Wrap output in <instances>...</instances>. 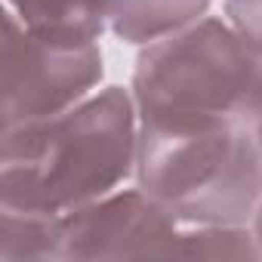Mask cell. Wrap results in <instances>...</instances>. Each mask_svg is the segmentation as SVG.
<instances>
[{"label": "cell", "mask_w": 262, "mask_h": 262, "mask_svg": "<svg viewBox=\"0 0 262 262\" xmlns=\"http://www.w3.org/2000/svg\"><path fill=\"white\" fill-rule=\"evenodd\" d=\"M133 102L120 86L62 114L4 129L0 198L7 207L68 213L111 191L136 161Z\"/></svg>", "instance_id": "6da1fadb"}, {"label": "cell", "mask_w": 262, "mask_h": 262, "mask_svg": "<svg viewBox=\"0 0 262 262\" xmlns=\"http://www.w3.org/2000/svg\"><path fill=\"white\" fill-rule=\"evenodd\" d=\"M136 164L176 219L241 222L262 198V151L241 120H142Z\"/></svg>", "instance_id": "7a4b0ae2"}, {"label": "cell", "mask_w": 262, "mask_h": 262, "mask_svg": "<svg viewBox=\"0 0 262 262\" xmlns=\"http://www.w3.org/2000/svg\"><path fill=\"white\" fill-rule=\"evenodd\" d=\"M259 71L262 53L219 19H204L139 56L133 93L142 120L244 123Z\"/></svg>", "instance_id": "3957f363"}, {"label": "cell", "mask_w": 262, "mask_h": 262, "mask_svg": "<svg viewBox=\"0 0 262 262\" xmlns=\"http://www.w3.org/2000/svg\"><path fill=\"white\" fill-rule=\"evenodd\" d=\"M99 77L102 53L96 43L47 40L19 25L16 13H7L0 56L4 129L68 111Z\"/></svg>", "instance_id": "277c9868"}, {"label": "cell", "mask_w": 262, "mask_h": 262, "mask_svg": "<svg viewBox=\"0 0 262 262\" xmlns=\"http://www.w3.org/2000/svg\"><path fill=\"white\" fill-rule=\"evenodd\" d=\"M62 256L117 259L170 256L176 244V216L148 191H126L99 204H83L59 216Z\"/></svg>", "instance_id": "5b68a950"}, {"label": "cell", "mask_w": 262, "mask_h": 262, "mask_svg": "<svg viewBox=\"0 0 262 262\" xmlns=\"http://www.w3.org/2000/svg\"><path fill=\"white\" fill-rule=\"evenodd\" d=\"M108 0H10L22 25L47 40L96 43L108 19Z\"/></svg>", "instance_id": "8992f818"}, {"label": "cell", "mask_w": 262, "mask_h": 262, "mask_svg": "<svg viewBox=\"0 0 262 262\" xmlns=\"http://www.w3.org/2000/svg\"><path fill=\"white\" fill-rule=\"evenodd\" d=\"M210 0H108L111 28L133 43L158 40L194 22Z\"/></svg>", "instance_id": "52a82bcc"}, {"label": "cell", "mask_w": 262, "mask_h": 262, "mask_svg": "<svg viewBox=\"0 0 262 262\" xmlns=\"http://www.w3.org/2000/svg\"><path fill=\"white\" fill-rule=\"evenodd\" d=\"M47 256H62L59 216L4 204V213H0V259L16 262V259H47Z\"/></svg>", "instance_id": "ba28073f"}, {"label": "cell", "mask_w": 262, "mask_h": 262, "mask_svg": "<svg viewBox=\"0 0 262 262\" xmlns=\"http://www.w3.org/2000/svg\"><path fill=\"white\" fill-rule=\"evenodd\" d=\"M228 16L234 22V31L262 53V0H228Z\"/></svg>", "instance_id": "9c48e42d"}, {"label": "cell", "mask_w": 262, "mask_h": 262, "mask_svg": "<svg viewBox=\"0 0 262 262\" xmlns=\"http://www.w3.org/2000/svg\"><path fill=\"white\" fill-rule=\"evenodd\" d=\"M244 123L250 126V133H253V139H256V145L262 151V71H259V83H256V93H253V102L247 108Z\"/></svg>", "instance_id": "30bf717a"}, {"label": "cell", "mask_w": 262, "mask_h": 262, "mask_svg": "<svg viewBox=\"0 0 262 262\" xmlns=\"http://www.w3.org/2000/svg\"><path fill=\"white\" fill-rule=\"evenodd\" d=\"M256 241L262 244V207H259V213H256Z\"/></svg>", "instance_id": "8fae6325"}]
</instances>
